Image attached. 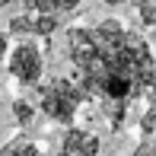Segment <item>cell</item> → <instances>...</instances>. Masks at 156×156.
I'll return each instance as SVG.
<instances>
[{"mask_svg": "<svg viewBox=\"0 0 156 156\" xmlns=\"http://www.w3.org/2000/svg\"><path fill=\"white\" fill-rule=\"evenodd\" d=\"M6 58H10V35L0 32V64H6Z\"/></svg>", "mask_w": 156, "mask_h": 156, "instance_id": "11", "label": "cell"}, {"mask_svg": "<svg viewBox=\"0 0 156 156\" xmlns=\"http://www.w3.org/2000/svg\"><path fill=\"white\" fill-rule=\"evenodd\" d=\"M140 131H144L147 137L156 134V86L150 89V102H147V112H144V118H140Z\"/></svg>", "mask_w": 156, "mask_h": 156, "instance_id": "8", "label": "cell"}, {"mask_svg": "<svg viewBox=\"0 0 156 156\" xmlns=\"http://www.w3.org/2000/svg\"><path fill=\"white\" fill-rule=\"evenodd\" d=\"M102 144L93 131L86 127H67L58 144V156H99Z\"/></svg>", "mask_w": 156, "mask_h": 156, "instance_id": "4", "label": "cell"}, {"mask_svg": "<svg viewBox=\"0 0 156 156\" xmlns=\"http://www.w3.org/2000/svg\"><path fill=\"white\" fill-rule=\"evenodd\" d=\"M58 29V19L54 16H45V13H29V16H16L10 19V32L13 35H51Z\"/></svg>", "mask_w": 156, "mask_h": 156, "instance_id": "5", "label": "cell"}, {"mask_svg": "<svg viewBox=\"0 0 156 156\" xmlns=\"http://www.w3.org/2000/svg\"><path fill=\"white\" fill-rule=\"evenodd\" d=\"M0 156H45L41 153V147L35 144V140H29V137H13V140H6L3 147H0Z\"/></svg>", "mask_w": 156, "mask_h": 156, "instance_id": "6", "label": "cell"}, {"mask_svg": "<svg viewBox=\"0 0 156 156\" xmlns=\"http://www.w3.org/2000/svg\"><path fill=\"white\" fill-rule=\"evenodd\" d=\"M13 118H16V121L26 127V124H32V118H35V108H32L29 102H26V99H16V102H13Z\"/></svg>", "mask_w": 156, "mask_h": 156, "instance_id": "9", "label": "cell"}, {"mask_svg": "<svg viewBox=\"0 0 156 156\" xmlns=\"http://www.w3.org/2000/svg\"><path fill=\"white\" fill-rule=\"evenodd\" d=\"M6 70L19 86H35L45 73V54L35 45L32 38H23L19 45L10 48V58H6Z\"/></svg>", "mask_w": 156, "mask_h": 156, "instance_id": "3", "label": "cell"}, {"mask_svg": "<svg viewBox=\"0 0 156 156\" xmlns=\"http://www.w3.org/2000/svg\"><path fill=\"white\" fill-rule=\"evenodd\" d=\"M76 3H80V0H26V6H29L32 13H45V16L67 13V10H73Z\"/></svg>", "mask_w": 156, "mask_h": 156, "instance_id": "7", "label": "cell"}, {"mask_svg": "<svg viewBox=\"0 0 156 156\" xmlns=\"http://www.w3.org/2000/svg\"><path fill=\"white\" fill-rule=\"evenodd\" d=\"M6 3H13V0H0V6H6Z\"/></svg>", "mask_w": 156, "mask_h": 156, "instance_id": "12", "label": "cell"}, {"mask_svg": "<svg viewBox=\"0 0 156 156\" xmlns=\"http://www.w3.org/2000/svg\"><path fill=\"white\" fill-rule=\"evenodd\" d=\"M83 102H86V93L70 76H54V80H48L38 89V108L54 124H73Z\"/></svg>", "mask_w": 156, "mask_h": 156, "instance_id": "2", "label": "cell"}, {"mask_svg": "<svg viewBox=\"0 0 156 156\" xmlns=\"http://www.w3.org/2000/svg\"><path fill=\"white\" fill-rule=\"evenodd\" d=\"M131 156H156V140L150 137V140H144L140 147H134V153Z\"/></svg>", "mask_w": 156, "mask_h": 156, "instance_id": "10", "label": "cell"}, {"mask_svg": "<svg viewBox=\"0 0 156 156\" xmlns=\"http://www.w3.org/2000/svg\"><path fill=\"white\" fill-rule=\"evenodd\" d=\"M67 58L73 67V80L86 99L93 96L105 102L115 118H121L127 105L156 83L150 45L124 29L118 19L70 29Z\"/></svg>", "mask_w": 156, "mask_h": 156, "instance_id": "1", "label": "cell"}]
</instances>
